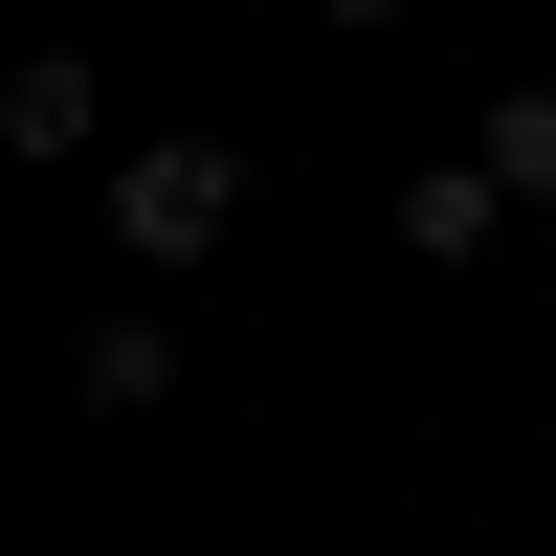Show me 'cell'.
<instances>
[{
    "instance_id": "1",
    "label": "cell",
    "mask_w": 556,
    "mask_h": 556,
    "mask_svg": "<svg viewBox=\"0 0 556 556\" xmlns=\"http://www.w3.org/2000/svg\"><path fill=\"white\" fill-rule=\"evenodd\" d=\"M223 223H245V156H223V134H134L112 156V245L134 267H201Z\"/></svg>"
},
{
    "instance_id": "2",
    "label": "cell",
    "mask_w": 556,
    "mask_h": 556,
    "mask_svg": "<svg viewBox=\"0 0 556 556\" xmlns=\"http://www.w3.org/2000/svg\"><path fill=\"white\" fill-rule=\"evenodd\" d=\"M0 134H23V156H89V134H112V67H89V45H23V67H0Z\"/></svg>"
},
{
    "instance_id": "3",
    "label": "cell",
    "mask_w": 556,
    "mask_h": 556,
    "mask_svg": "<svg viewBox=\"0 0 556 556\" xmlns=\"http://www.w3.org/2000/svg\"><path fill=\"white\" fill-rule=\"evenodd\" d=\"M67 401H89V424H156V401H178V334H156V312H89V334H67Z\"/></svg>"
},
{
    "instance_id": "4",
    "label": "cell",
    "mask_w": 556,
    "mask_h": 556,
    "mask_svg": "<svg viewBox=\"0 0 556 556\" xmlns=\"http://www.w3.org/2000/svg\"><path fill=\"white\" fill-rule=\"evenodd\" d=\"M490 223H513V178H490V156H445V178H401V245H424V267H490Z\"/></svg>"
},
{
    "instance_id": "5",
    "label": "cell",
    "mask_w": 556,
    "mask_h": 556,
    "mask_svg": "<svg viewBox=\"0 0 556 556\" xmlns=\"http://www.w3.org/2000/svg\"><path fill=\"white\" fill-rule=\"evenodd\" d=\"M490 178H513V201L556 223V89H490Z\"/></svg>"
},
{
    "instance_id": "6",
    "label": "cell",
    "mask_w": 556,
    "mask_h": 556,
    "mask_svg": "<svg viewBox=\"0 0 556 556\" xmlns=\"http://www.w3.org/2000/svg\"><path fill=\"white\" fill-rule=\"evenodd\" d=\"M534 290H556V245H534Z\"/></svg>"
}]
</instances>
